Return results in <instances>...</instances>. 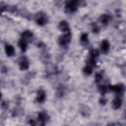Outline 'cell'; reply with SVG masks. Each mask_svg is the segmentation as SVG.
I'll return each mask as SVG.
<instances>
[{"mask_svg": "<svg viewBox=\"0 0 126 126\" xmlns=\"http://www.w3.org/2000/svg\"><path fill=\"white\" fill-rule=\"evenodd\" d=\"M78 6H79L78 0L66 1L64 7L65 12L69 14L74 13L77 11Z\"/></svg>", "mask_w": 126, "mask_h": 126, "instance_id": "cell-1", "label": "cell"}, {"mask_svg": "<svg viewBox=\"0 0 126 126\" xmlns=\"http://www.w3.org/2000/svg\"><path fill=\"white\" fill-rule=\"evenodd\" d=\"M71 39V34L70 32H65L64 34L61 35L58 39V43L59 45L62 47H66L70 43Z\"/></svg>", "mask_w": 126, "mask_h": 126, "instance_id": "cell-2", "label": "cell"}, {"mask_svg": "<svg viewBox=\"0 0 126 126\" xmlns=\"http://www.w3.org/2000/svg\"><path fill=\"white\" fill-rule=\"evenodd\" d=\"M34 20L38 25L42 26L48 23V18L44 12L39 11L35 15Z\"/></svg>", "mask_w": 126, "mask_h": 126, "instance_id": "cell-3", "label": "cell"}, {"mask_svg": "<svg viewBox=\"0 0 126 126\" xmlns=\"http://www.w3.org/2000/svg\"><path fill=\"white\" fill-rule=\"evenodd\" d=\"M108 87L109 90L119 94H123L125 91V86L123 84L120 83L113 86L110 85Z\"/></svg>", "mask_w": 126, "mask_h": 126, "instance_id": "cell-4", "label": "cell"}, {"mask_svg": "<svg viewBox=\"0 0 126 126\" xmlns=\"http://www.w3.org/2000/svg\"><path fill=\"white\" fill-rule=\"evenodd\" d=\"M19 69L21 70H27L29 67V62L26 56L21 57L18 60Z\"/></svg>", "mask_w": 126, "mask_h": 126, "instance_id": "cell-5", "label": "cell"}, {"mask_svg": "<svg viewBox=\"0 0 126 126\" xmlns=\"http://www.w3.org/2000/svg\"><path fill=\"white\" fill-rule=\"evenodd\" d=\"M50 119V117L48 114L44 112V111H41L38 113V116H37V119L38 121L40 122V125L43 126L45 125V123L49 121Z\"/></svg>", "mask_w": 126, "mask_h": 126, "instance_id": "cell-6", "label": "cell"}, {"mask_svg": "<svg viewBox=\"0 0 126 126\" xmlns=\"http://www.w3.org/2000/svg\"><path fill=\"white\" fill-rule=\"evenodd\" d=\"M46 98V93L43 89H39L36 94V101L39 103H42L44 102Z\"/></svg>", "mask_w": 126, "mask_h": 126, "instance_id": "cell-7", "label": "cell"}, {"mask_svg": "<svg viewBox=\"0 0 126 126\" xmlns=\"http://www.w3.org/2000/svg\"><path fill=\"white\" fill-rule=\"evenodd\" d=\"M58 28L60 31L63 32H70L69 24L65 20H62L58 24Z\"/></svg>", "mask_w": 126, "mask_h": 126, "instance_id": "cell-8", "label": "cell"}, {"mask_svg": "<svg viewBox=\"0 0 126 126\" xmlns=\"http://www.w3.org/2000/svg\"><path fill=\"white\" fill-rule=\"evenodd\" d=\"M91 109L89 106L85 104H81L79 106V112L84 117H88L91 114Z\"/></svg>", "mask_w": 126, "mask_h": 126, "instance_id": "cell-9", "label": "cell"}, {"mask_svg": "<svg viewBox=\"0 0 126 126\" xmlns=\"http://www.w3.org/2000/svg\"><path fill=\"white\" fill-rule=\"evenodd\" d=\"M123 100L119 96H117L112 101L111 105L113 109L115 110L119 109L122 106Z\"/></svg>", "mask_w": 126, "mask_h": 126, "instance_id": "cell-10", "label": "cell"}, {"mask_svg": "<svg viewBox=\"0 0 126 126\" xmlns=\"http://www.w3.org/2000/svg\"><path fill=\"white\" fill-rule=\"evenodd\" d=\"M110 45L108 40L104 39L102 41L100 45V49L102 53L103 54L105 55L108 53L110 49Z\"/></svg>", "mask_w": 126, "mask_h": 126, "instance_id": "cell-11", "label": "cell"}, {"mask_svg": "<svg viewBox=\"0 0 126 126\" xmlns=\"http://www.w3.org/2000/svg\"><path fill=\"white\" fill-rule=\"evenodd\" d=\"M33 36V34L31 31L29 30H26L24 31L21 34V38L24 39L28 42H29L32 41V39Z\"/></svg>", "mask_w": 126, "mask_h": 126, "instance_id": "cell-12", "label": "cell"}, {"mask_svg": "<svg viewBox=\"0 0 126 126\" xmlns=\"http://www.w3.org/2000/svg\"><path fill=\"white\" fill-rule=\"evenodd\" d=\"M99 21L100 23L105 26L107 25L112 20L111 16L107 14H103L99 17Z\"/></svg>", "mask_w": 126, "mask_h": 126, "instance_id": "cell-13", "label": "cell"}, {"mask_svg": "<svg viewBox=\"0 0 126 126\" xmlns=\"http://www.w3.org/2000/svg\"><path fill=\"white\" fill-rule=\"evenodd\" d=\"M4 51L6 55L8 57H12L15 55L14 47L10 44H7L5 46Z\"/></svg>", "mask_w": 126, "mask_h": 126, "instance_id": "cell-14", "label": "cell"}, {"mask_svg": "<svg viewBox=\"0 0 126 126\" xmlns=\"http://www.w3.org/2000/svg\"><path fill=\"white\" fill-rule=\"evenodd\" d=\"M28 42L23 39L21 38L18 42V46L22 52H25L28 48Z\"/></svg>", "mask_w": 126, "mask_h": 126, "instance_id": "cell-15", "label": "cell"}, {"mask_svg": "<svg viewBox=\"0 0 126 126\" xmlns=\"http://www.w3.org/2000/svg\"><path fill=\"white\" fill-rule=\"evenodd\" d=\"M65 88L63 85H59L57 89L56 95L58 97H62L65 94Z\"/></svg>", "mask_w": 126, "mask_h": 126, "instance_id": "cell-16", "label": "cell"}, {"mask_svg": "<svg viewBox=\"0 0 126 126\" xmlns=\"http://www.w3.org/2000/svg\"><path fill=\"white\" fill-rule=\"evenodd\" d=\"M35 76V73L34 72H29L26 74L24 77V81L22 82L24 83V84H25V83H27V84H28L30 82V80L34 78Z\"/></svg>", "mask_w": 126, "mask_h": 126, "instance_id": "cell-17", "label": "cell"}, {"mask_svg": "<svg viewBox=\"0 0 126 126\" xmlns=\"http://www.w3.org/2000/svg\"><path fill=\"white\" fill-rule=\"evenodd\" d=\"M98 90L101 94L103 96L107 93L108 90H109V87L105 85H99L98 86Z\"/></svg>", "mask_w": 126, "mask_h": 126, "instance_id": "cell-18", "label": "cell"}, {"mask_svg": "<svg viewBox=\"0 0 126 126\" xmlns=\"http://www.w3.org/2000/svg\"><path fill=\"white\" fill-rule=\"evenodd\" d=\"M80 41L82 45H87L89 43L88 35L87 33H83L80 38Z\"/></svg>", "mask_w": 126, "mask_h": 126, "instance_id": "cell-19", "label": "cell"}, {"mask_svg": "<svg viewBox=\"0 0 126 126\" xmlns=\"http://www.w3.org/2000/svg\"><path fill=\"white\" fill-rule=\"evenodd\" d=\"M93 67L92 66H90L88 64H86L85 67L83 68V71L84 73L87 75H90L92 74L93 71Z\"/></svg>", "mask_w": 126, "mask_h": 126, "instance_id": "cell-20", "label": "cell"}, {"mask_svg": "<svg viewBox=\"0 0 126 126\" xmlns=\"http://www.w3.org/2000/svg\"><path fill=\"white\" fill-rule=\"evenodd\" d=\"M90 57L93 59H95L99 56V52L97 49H92L90 51Z\"/></svg>", "mask_w": 126, "mask_h": 126, "instance_id": "cell-21", "label": "cell"}, {"mask_svg": "<svg viewBox=\"0 0 126 126\" xmlns=\"http://www.w3.org/2000/svg\"><path fill=\"white\" fill-rule=\"evenodd\" d=\"M103 79V75L100 73H96L95 75V82L96 84L99 83Z\"/></svg>", "mask_w": 126, "mask_h": 126, "instance_id": "cell-22", "label": "cell"}, {"mask_svg": "<svg viewBox=\"0 0 126 126\" xmlns=\"http://www.w3.org/2000/svg\"><path fill=\"white\" fill-rule=\"evenodd\" d=\"M99 28L98 26H97L96 25H94L92 28V31L94 33H97L99 32Z\"/></svg>", "mask_w": 126, "mask_h": 126, "instance_id": "cell-23", "label": "cell"}, {"mask_svg": "<svg viewBox=\"0 0 126 126\" xmlns=\"http://www.w3.org/2000/svg\"><path fill=\"white\" fill-rule=\"evenodd\" d=\"M99 103L102 105H104L107 103V100L105 98H101L99 100Z\"/></svg>", "mask_w": 126, "mask_h": 126, "instance_id": "cell-24", "label": "cell"}, {"mask_svg": "<svg viewBox=\"0 0 126 126\" xmlns=\"http://www.w3.org/2000/svg\"><path fill=\"white\" fill-rule=\"evenodd\" d=\"M29 123H30V124L32 126H35L36 125V122L33 120V119H30L29 121Z\"/></svg>", "mask_w": 126, "mask_h": 126, "instance_id": "cell-25", "label": "cell"}, {"mask_svg": "<svg viewBox=\"0 0 126 126\" xmlns=\"http://www.w3.org/2000/svg\"><path fill=\"white\" fill-rule=\"evenodd\" d=\"M1 71L3 73H5L7 71V68L5 66H3V67H1Z\"/></svg>", "mask_w": 126, "mask_h": 126, "instance_id": "cell-26", "label": "cell"}]
</instances>
